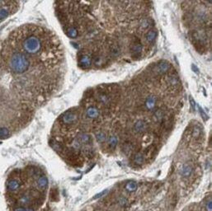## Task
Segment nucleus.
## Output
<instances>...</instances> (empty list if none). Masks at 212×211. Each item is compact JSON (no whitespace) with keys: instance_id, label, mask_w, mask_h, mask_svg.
I'll use <instances>...</instances> for the list:
<instances>
[{"instance_id":"nucleus-21","label":"nucleus","mask_w":212,"mask_h":211,"mask_svg":"<svg viewBox=\"0 0 212 211\" xmlns=\"http://www.w3.org/2000/svg\"><path fill=\"white\" fill-rule=\"evenodd\" d=\"M95 137L97 138V140L98 143H104L106 140V134L105 132L102 131V130H98L95 133Z\"/></svg>"},{"instance_id":"nucleus-17","label":"nucleus","mask_w":212,"mask_h":211,"mask_svg":"<svg viewBox=\"0 0 212 211\" xmlns=\"http://www.w3.org/2000/svg\"><path fill=\"white\" fill-rule=\"evenodd\" d=\"M157 31L154 29H150L149 31H148L146 33V36H145V39H146L147 42L149 43H152L153 41H155L156 37H157Z\"/></svg>"},{"instance_id":"nucleus-18","label":"nucleus","mask_w":212,"mask_h":211,"mask_svg":"<svg viewBox=\"0 0 212 211\" xmlns=\"http://www.w3.org/2000/svg\"><path fill=\"white\" fill-rule=\"evenodd\" d=\"M145 161V157L142 153H137L134 155L133 157V163L136 165H142Z\"/></svg>"},{"instance_id":"nucleus-28","label":"nucleus","mask_w":212,"mask_h":211,"mask_svg":"<svg viewBox=\"0 0 212 211\" xmlns=\"http://www.w3.org/2000/svg\"><path fill=\"white\" fill-rule=\"evenodd\" d=\"M205 207H206L207 211H211V200L210 199H209L205 202Z\"/></svg>"},{"instance_id":"nucleus-19","label":"nucleus","mask_w":212,"mask_h":211,"mask_svg":"<svg viewBox=\"0 0 212 211\" xmlns=\"http://www.w3.org/2000/svg\"><path fill=\"white\" fill-rule=\"evenodd\" d=\"M117 138L115 135H111L107 139V146H108L109 149L114 150L116 148L117 145Z\"/></svg>"},{"instance_id":"nucleus-29","label":"nucleus","mask_w":212,"mask_h":211,"mask_svg":"<svg viewBox=\"0 0 212 211\" xmlns=\"http://www.w3.org/2000/svg\"><path fill=\"white\" fill-rule=\"evenodd\" d=\"M107 193V190H106V191H102L101 193H98V194H97V195H95L94 196V199H97V198H101L102 196H103L105 194H106Z\"/></svg>"},{"instance_id":"nucleus-20","label":"nucleus","mask_w":212,"mask_h":211,"mask_svg":"<svg viewBox=\"0 0 212 211\" xmlns=\"http://www.w3.org/2000/svg\"><path fill=\"white\" fill-rule=\"evenodd\" d=\"M150 25H151V22H150V20L147 18H144L140 21V26H139V29H140V31H142V32H144V31H146V30L149 29Z\"/></svg>"},{"instance_id":"nucleus-22","label":"nucleus","mask_w":212,"mask_h":211,"mask_svg":"<svg viewBox=\"0 0 212 211\" xmlns=\"http://www.w3.org/2000/svg\"><path fill=\"white\" fill-rule=\"evenodd\" d=\"M11 136V132L8 129V128L5 127V126H2L0 127V138L2 139H5Z\"/></svg>"},{"instance_id":"nucleus-16","label":"nucleus","mask_w":212,"mask_h":211,"mask_svg":"<svg viewBox=\"0 0 212 211\" xmlns=\"http://www.w3.org/2000/svg\"><path fill=\"white\" fill-rule=\"evenodd\" d=\"M32 195L30 193H23L20 195V197L18 199V202L20 203L22 205H25V204H29L32 200Z\"/></svg>"},{"instance_id":"nucleus-15","label":"nucleus","mask_w":212,"mask_h":211,"mask_svg":"<svg viewBox=\"0 0 212 211\" xmlns=\"http://www.w3.org/2000/svg\"><path fill=\"white\" fill-rule=\"evenodd\" d=\"M97 100H98V102H99L101 104L104 105V106L108 105L111 102V99L110 98H109V96L107 95L105 92H100V93H97Z\"/></svg>"},{"instance_id":"nucleus-32","label":"nucleus","mask_w":212,"mask_h":211,"mask_svg":"<svg viewBox=\"0 0 212 211\" xmlns=\"http://www.w3.org/2000/svg\"><path fill=\"white\" fill-rule=\"evenodd\" d=\"M41 211H49V210H48L47 209H43V210H41Z\"/></svg>"},{"instance_id":"nucleus-3","label":"nucleus","mask_w":212,"mask_h":211,"mask_svg":"<svg viewBox=\"0 0 212 211\" xmlns=\"http://www.w3.org/2000/svg\"><path fill=\"white\" fill-rule=\"evenodd\" d=\"M79 119V116L78 111L75 110H69L63 113L59 118V120L63 125L70 126L75 125Z\"/></svg>"},{"instance_id":"nucleus-24","label":"nucleus","mask_w":212,"mask_h":211,"mask_svg":"<svg viewBox=\"0 0 212 211\" xmlns=\"http://www.w3.org/2000/svg\"><path fill=\"white\" fill-rule=\"evenodd\" d=\"M137 183L136 182H134V181L129 182L127 184V186H126V189H127L129 192H134V191H136L137 190Z\"/></svg>"},{"instance_id":"nucleus-7","label":"nucleus","mask_w":212,"mask_h":211,"mask_svg":"<svg viewBox=\"0 0 212 211\" xmlns=\"http://www.w3.org/2000/svg\"><path fill=\"white\" fill-rule=\"evenodd\" d=\"M170 68V64L168 63L167 61H160L159 63H158V64L154 67V73L156 74L160 75L163 74V73H167L168 71L169 70Z\"/></svg>"},{"instance_id":"nucleus-30","label":"nucleus","mask_w":212,"mask_h":211,"mask_svg":"<svg viewBox=\"0 0 212 211\" xmlns=\"http://www.w3.org/2000/svg\"><path fill=\"white\" fill-rule=\"evenodd\" d=\"M13 211H26V208H24V207H18Z\"/></svg>"},{"instance_id":"nucleus-9","label":"nucleus","mask_w":212,"mask_h":211,"mask_svg":"<svg viewBox=\"0 0 212 211\" xmlns=\"http://www.w3.org/2000/svg\"><path fill=\"white\" fill-rule=\"evenodd\" d=\"M77 140L80 144H84V145H89L93 141L92 140V136L88 133H85V132L79 134Z\"/></svg>"},{"instance_id":"nucleus-14","label":"nucleus","mask_w":212,"mask_h":211,"mask_svg":"<svg viewBox=\"0 0 212 211\" xmlns=\"http://www.w3.org/2000/svg\"><path fill=\"white\" fill-rule=\"evenodd\" d=\"M109 53L112 57H118L121 55V47L116 42H113L109 46Z\"/></svg>"},{"instance_id":"nucleus-13","label":"nucleus","mask_w":212,"mask_h":211,"mask_svg":"<svg viewBox=\"0 0 212 211\" xmlns=\"http://www.w3.org/2000/svg\"><path fill=\"white\" fill-rule=\"evenodd\" d=\"M48 178L44 175H41L37 177L36 179V185L39 189H41L42 191H45V189L47 188L48 186Z\"/></svg>"},{"instance_id":"nucleus-27","label":"nucleus","mask_w":212,"mask_h":211,"mask_svg":"<svg viewBox=\"0 0 212 211\" xmlns=\"http://www.w3.org/2000/svg\"><path fill=\"white\" fill-rule=\"evenodd\" d=\"M118 202H119V204H121V205H122V206H126L127 204H128V201H127V200L125 197H123V196L119 197Z\"/></svg>"},{"instance_id":"nucleus-5","label":"nucleus","mask_w":212,"mask_h":211,"mask_svg":"<svg viewBox=\"0 0 212 211\" xmlns=\"http://www.w3.org/2000/svg\"><path fill=\"white\" fill-rule=\"evenodd\" d=\"M143 51V44L140 41V38L137 37H135V39L132 41V45L131 46V52L133 57L138 58L139 55L142 53Z\"/></svg>"},{"instance_id":"nucleus-4","label":"nucleus","mask_w":212,"mask_h":211,"mask_svg":"<svg viewBox=\"0 0 212 211\" xmlns=\"http://www.w3.org/2000/svg\"><path fill=\"white\" fill-rule=\"evenodd\" d=\"M78 64L79 66L83 69H88L93 66L92 58L89 53L80 52L78 57Z\"/></svg>"},{"instance_id":"nucleus-2","label":"nucleus","mask_w":212,"mask_h":211,"mask_svg":"<svg viewBox=\"0 0 212 211\" xmlns=\"http://www.w3.org/2000/svg\"><path fill=\"white\" fill-rule=\"evenodd\" d=\"M19 8V3L15 1H0V23L14 14Z\"/></svg>"},{"instance_id":"nucleus-11","label":"nucleus","mask_w":212,"mask_h":211,"mask_svg":"<svg viewBox=\"0 0 212 211\" xmlns=\"http://www.w3.org/2000/svg\"><path fill=\"white\" fill-rule=\"evenodd\" d=\"M157 102H158V98H156L155 96L150 95L146 98V101H145V103H144V107H145L147 110L151 111V110L155 108Z\"/></svg>"},{"instance_id":"nucleus-1","label":"nucleus","mask_w":212,"mask_h":211,"mask_svg":"<svg viewBox=\"0 0 212 211\" xmlns=\"http://www.w3.org/2000/svg\"><path fill=\"white\" fill-rule=\"evenodd\" d=\"M6 41L51 70H58L65 62V53L58 37L54 32L40 26H21L9 34Z\"/></svg>"},{"instance_id":"nucleus-25","label":"nucleus","mask_w":212,"mask_h":211,"mask_svg":"<svg viewBox=\"0 0 212 211\" xmlns=\"http://www.w3.org/2000/svg\"><path fill=\"white\" fill-rule=\"evenodd\" d=\"M59 194H58V191L57 190H53L52 189L51 193H50V198H51L52 201H57L59 200Z\"/></svg>"},{"instance_id":"nucleus-10","label":"nucleus","mask_w":212,"mask_h":211,"mask_svg":"<svg viewBox=\"0 0 212 211\" xmlns=\"http://www.w3.org/2000/svg\"><path fill=\"white\" fill-rule=\"evenodd\" d=\"M167 83L171 88L176 89L180 85V81L176 74H169L167 77Z\"/></svg>"},{"instance_id":"nucleus-23","label":"nucleus","mask_w":212,"mask_h":211,"mask_svg":"<svg viewBox=\"0 0 212 211\" xmlns=\"http://www.w3.org/2000/svg\"><path fill=\"white\" fill-rule=\"evenodd\" d=\"M153 120L157 121V122H161L163 118H164V112L162 110H157V111L153 113Z\"/></svg>"},{"instance_id":"nucleus-31","label":"nucleus","mask_w":212,"mask_h":211,"mask_svg":"<svg viewBox=\"0 0 212 211\" xmlns=\"http://www.w3.org/2000/svg\"><path fill=\"white\" fill-rule=\"evenodd\" d=\"M190 102H191V104L192 105L193 110H195V102H194V100H193V99H192V98H191V100H190Z\"/></svg>"},{"instance_id":"nucleus-6","label":"nucleus","mask_w":212,"mask_h":211,"mask_svg":"<svg viewBox=\"0 0 212 211\" xmlns=\"http://www.w3.org/2000/svg\"><path fill=\"white\" fill-rule=\"evenodd\" d=\"M85 115L87 118L90 120H96L99 117L100 111L97 107H95L93 105H89L86 108Z\"/></svg>"},{"instance_id":"nucleus-8","label":"nucleus","mask_w":212,"mask_h":211,"mask_svg":"<svg viewBox=\"0 0 212 211\" xmlns=\"http://www.w3.org/2000/svg\"><path fill=\"white\" fill-rule=\"evenodd\" d=\"M148 128H149V125L146 121L143 120H139L134 125V131L137 134H143L147 131Z\"/></svg>"},{"instance_id":"nucleus-12","label":"nucleus","mask_w":212,"mask_h":211,"mask_svg":"<svg viewBox=\"0 0 212 211\" xmlns=\"http://www.w3.org/2000/svg\"><path fill=\"white\" fill-rule=\"evenodd\" d=\"M193 173V168L190 164H184L180 169V174L183 178H188Z\"/></svg>"},{"instance_id":"nucleus-26","label":"nucleus","mask_w":212,"mask_h":211,"mask_svg":"<svg viewBox=\"0 0 212 211\" xmlns=\"http://www.w3.org/2000/svg\"><path fill=\"white\" fill-rule=\"evenodd\" d=\"M201 133V129L197 126H195L194 129H193V133H192V136L195 137V138H198L200 136V134Z\"/></svg>"}]
</instances>
